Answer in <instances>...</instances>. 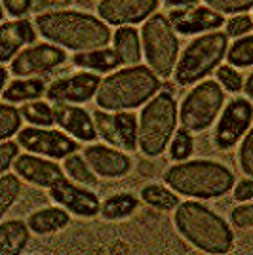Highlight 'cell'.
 Returning a JSON list of instances; mask_svg holds the SVG:
<instances>
[{
    "label": "cell",
    "mask_w": 253,
    "mask_h": 255,
    "mask_svg": "<svg viewBox=\"0 0 253 255\" xmlns=\"http://www.w3.org/2000/svg\"><path fill=\"white\" fill-rule=\"evenodd\" d=\"M34 25L46 40L73 52H88L111 42L107 21L78 10L46 11L36 15Z\"/></svg>",
    "instance_id": "1"
},
{
    "label": "cell",
    "mask_w": 253,
    "mask_h": 255,
    "mask_svg": "<svg viewBox=\"0 0 253 255\" xmlns=\"http://www.w3.org/2000/svg\"><path fill=\"white\" fill-rule=\"evenodd\" d=\"M164 181L177 194L194 200H213L234 189V171L219 160H185L169 166Z\"/></svg>",
    "instance_id": "2"
},
{
    "label": "cell",
    "mask_w": 253,
    "mask_h": 255,
    "mask_svg": "<svg viewBox=\"0 0 253 255\" xmlns=\"http://www.w3.org/2000/svg\"><path fill=\"white\" fill-rule=\"evenodd\" d=\"M173 223L177 233L206 254H229L234 250V233L231 225L210 206L189 200L177 206Z\"/></svg>",
    "instance_id": "3"
},
{
    "label": "cell",
    "mask_w": 253,
    "mask_h": 255,
    "mask_svg": "<svg viewBox=\"0 0 253 255\" xmlns=\"http://www.w3.org/2000/svg\"><path fill=\"white\" fill-rule=\"evenodd\" d=\"M160 86V76L148 65H126L103 78L95 97L99 109L111 113L133 111L156 96Z\"/></svg>",
    "instance_id": "4"
},
{
    "label": "cell",
    "mask_w": 253,
    "mask_h": 255,
    "mask_svg": "<svg viewBox=\"0 0 253 255\" xmlns=\"http://www.w3.org/2000/svg\"><path fill=\"white\" fill-rule=\"evenodd\" d=\"M179 120L177 101L171 92H158L139 115V150L156 158L169 147Z\"/></svg>",
    "instance_id": "5"
},
{
    "label": "cell",
    "mask_w": 253,
    "mask_h": 255,
    "mask_svg": "<svg viewBox=\"0 0 253 255\" xmlns=\"http://www.w3.org/2000/svg\"><path fill=\"white\" fill-rule=\"evenodd\" d=\"M229 52V34L221 31H210L196 36L187 44L175 65V82L179 86H192L213 73L221 65Z\"/></svg>",
    "instance_id": "6"
},
{
    "label": "cell",
    "mask_w": 253,
    "mask_h": 255,
    "mask_svg": "<svg viewBox=\"0 0 253 255\" xmlns=\"http://www.w3.org/2000/svg\"><path fill=\"white\" fill-rule=\"evenodd\" d=\"M143 55L147 65L160 76L168 78L179 61V38L177 31L164 13H152L141 29Z\"/></svg>",
    "instance_id": "7"
},
{
    "label": "cell",
    "mask_w": 253,
    "mask_h": 255,
    "mask_svg": "<svg viewBox=\"0 0 253 255\" xmlns=\"http://www.w3.org/2000/svg\"><path fill=\"white\" fill-rule=\"evenodd\" d=\"M225 105V88L215 80H204L185 96L179 109V122L192 133H202L219 118Z\"/></svg>",
    "instance_id": "8"
},
{
    "label": "cell",
    "mask_w": 253,
    "mask_h": 255,
    "mask_svg": "<svg viewBox=\"0 0 253 255\" xmlns=\"http://www.w3.org/2000/svg\"><path fill=\"white\" fill-rule=\"evenodd\" d=\"M253 124V105L252 99L234 97L229 105L223 109L217 126L213 129V143L221 150H231L236 147L244 135L250 131Z\"/></svg>",
    "instance_id": "9"
},
{
    "label": "cell",
    "mask_w": 253,
    "mask_h": 255,
    "mask_svg": "<svg viewBox=\"0 0 253 255\" xmlns=\"http://www.w3.org/2000/svg\"><path fill=\"white\" fill-rule=\"evenodd\" d=\"M17 143L32 154H40V156L55 160L67 158L78 150L76 137H71L63 131L52 129V128L46 129L42 126H29L25 129H19Z\"/></svg>",
    "instance_id": "10"
},
{
    "label": "cell",
    "mask_w": 253,
    "mask_h": 255,
    "mask_svg": "<svg viewBox=\"0 0 253 255\" xmlns=\"http://www.w3.org/2000/svg\"><path fill=\"white\" fill-rule=\"evenodd\" d=\"M67 53L57 44H31L10 61L13 76H40L65 63Z\"/></svg>",
    "instance_id": "11"
},
{
    "label": "cell",
    "mask_w": 253,
    "mask_h": 255,
    "mask_svg": "<svg viewBox=\"0 0 253 255\" xmlns=\"http://www.w3.org/2000/svg\"><path fill=\"white\" fill-rule=\"evenodd\" d=\"M50 196L78 217H95L97 213H101V202L97 194L92 192L90 187H84L69 177L59 179L53 187H50Z\"/></svg>",
    "instance_id": "12"
},
{
    "label": "cell",
    "mask_w": 253,
    "mask_h": 255,
    "mask_svg": "<svg viewBox=\"0 0 253 255\" xmlns=\"http://www.w3.org/2000/svg\"><path fill=\"white\" fill-rule=\"evenodd\" d=\"M101 78L95 73H76L63 78H57L48 86L46 97L53 103H86L97 96Z\"/></svg>",
    "instance_id": "13"
},
{
    "label": "cell",
    "mask_w": 253,
    "mask_h": 255,
    "mask_svg": "<svg viewBox=\"0 0 253 255\" xmlns=\"http://www.w3.org/2000/svg\"><path fill=\"white\" fill-rule=\"evenodd\" d=\"M168 17L179 34H202V32L217 31L227 23L221 11L213 10L210 6H196V4L173 8L169 10Z\"/></svg>",
    "instance_id": "14"
},
{
    "label": "cell",
    "mask_w": 253,
    "mask_h": 255,
    "mask_svg": "<svg viewBox=\"0 0 253 255\" xmlns=\"http://www.w3.org/2000/svg\"><path fill=\"white\" fill-rule=\"evenodd\" d=\"M158 10V0H101L97 4L99 17L109 25H135L147 21Z\"/></svg>",
    "instance_id": "15"
},
{
    "label": "cell",
    "mask_w": 253,
    "mask_h": 255,
    "mask_svg": "<svg viewBox=\"0 0 253 255\" xmlns=\"http://www.w3.org/2000/svg\"><path fill=\"white\" fill-rule=\"evenodd\" d=\"M53 117L55 124H59L61 129L78 141L92 143L99 137L94 117H90V113L76 103H53Z\"/></svg>",
    "instance_id": "16"
},
{
    "label": "cell",
    "mask_w": 253,
    "mask_h": 255,
    "mask_svg": "<svg viewBox=\"0 0 253 255\" xmlns=\"http://www.w3.org/2000/svg\"><path fill=\"white\" fill-rule=\"evenodd\" d=\"M84 156L99 177L118 179L131 171V158L113 145H90L84 149Z\"/></svg>",
    "instance_id": "17"
},
{
    "label": "cell",
    "mask_w": 253,
    "mask_h": 255,
    "mask_svg": "<svg viewBox=\"0 0 253 255\" xmlns=\"http://www.w3.org/2000/svg\"><path fill=\"white\" fill-rule=\"evenodd\" d=\"M13 170L21 179L36 187H42V189H50L65 177L61 166L48 160V156L40 158V156H34L32 152L17 156V160L13 162Z\"/></svg>",
    "instance_id": "18"
},
{
    "label": "cell",
    "mask_w": 253,
    "mask_h": 255,
    "mask_svg": "<svg viewBox=\"0 0 253 255\" xmlns=\"http://www.w3.org/2000/svg\"><path fill=\"white\" fill-rule=\"evenodd\" d=\"M36 25H32L29 19H13L6 21L0 31V57L4 63L11 61L17 53L21 52L23 46L32 44L36 40Z\"/></svg>",
    "instance_id": "19"
},
{
    "label": "cell",
    "mask_w": 253,
    "mask_h": 255,
    "mask_svg": "<svg viewBox=\"0 0 253 255\" xmlns=\"http://www.w3.org/2000/svg\"><path fill=\"white\" fill-rule=\"evenodd\" d=\"M48 92L46 82L36 78V76H19L13 78L11 82L4 86L2 97L8 103H27V101H34L40 99Z\"/></svg>",
    "instance_id": "20"
},
{
    "label": "cell",
    "mask_w": 253,
    "mask_h": 255,
    "mask_svg": "<svg viewBox=\"0 0 253 255\" xmlns=\"http://www.w3.org/2000/svg\"><path fill=\"white\" fill-rule=\"evenodd\" d=\"M73 63L82 69H92L97 73H107V71H115L122 65V59L115 48H94L88 52H76L73 57Z\"/></svg>",
    "instance_id": "21"
},
{
    "label": "cell",
    "mask_w": 253,
    "mask_h": 255,
    "mask_svg": "<svg viewBox=\"0 0 253 255\" xmlns=\"http://www.w3.org/2000/svg\"><path fill=\"white\" fill-rule=\"evenodd\" d=\"M113 42H115V50L122 59V65H137L141 61L143 40H141L137 29H133L129 25L118 27L113 34Z\"/></svg>",
    "instance_id": "22"
},
{
    "label": "cell",
    "mask_w": 253,
    "mask_h": 255,
    "mask_svg": "<svg viewBox=\"0 0 253 255\" xmlns=\"http://www.w3.org/2000/svg\"><path fill=\"white\" fill-rule=\"evenodd\" d=\"M27 223L31 227L32 233L36 234H52L57 231H63L71 223L69 210L61 208H44L29 215Z\"/></svg>",
    "instance_id": "23"
},
{
    "label": "cell",
    "mask_w": 253,
    "mask_h": 255,
    "mask_svg": "<svg viewBox=\"0 0 253 255\" xmlns=\"http://www.w3.org/2000/svg\"><path fill=\"white\" fill-rule=\"evenodd\" d=\"M29 238H31V227L21 219L4 221L0 227V250L4 255L21 254L29 244Z\"/></svg>",
    "instance_id": "24"
},
{
    "label": "cell",
    "mask_w": 253,
    "mask_h": 255,
    "mask_svg": "<svg viewBox=\"0 0 253 255\" xmlns=\"http://www.w3.org/2000/svg\"><path fill=\"white\" fill-rule=\"evenodd\" d=\"M139 198L133 192H116L107 196L101 202V215L111 221H118V219H126L129 215L137 212Z\"/></svg>",
    "instance_id": "25"
},
{
    "label": "cell",
    "mask_w": 253,
    "mask_h": 255,
    "mask_svg": "<svg viewBox=\"0 0 253 255\" xmlns=\"http://www.w3.org/2000/svg\"><path fill=\"white\" fill-rule=\"evenodd\" d=\"M141 200L160 212H169L179 206V196L169 185L160 183H148L141 189Z\"/></svg>",
    "instance_id": "26"
},
{
    "label": "cell",
    "mask_w": 253,
    "mask_h": 255,
    "mask_svg": "<svg viewBox=\"0 0 253 255\" xmlns=\"http://www.w3.org/2000/svg\"><path fill=\"white\" fill-rule=\"evenodd\" d=\"M115 128L118 147L126 150H135L139 145V124L137 117L129 111H118L115 115Z\"/></svg>",
    "instance_id": "27"
},
{
    "label": "cell",
    "mask_w": 253,
    "mask_h": 255,
    "mask_svg": "<svg viewBox=\"0 0 253 255\" xmlns=\"http://www.w3.org/2000/svg\"><path fill=\"white\" fill-rule=\"evenodd\" d=\"M63 170L73 181L84 185V187H90V189L97 187V183H99L97 173H95V170L90 166V162L86 160L84 154L80 156L78 152H74L71 156H67L63 164Z\"/></svg>",
    "instance_id": "28"
},
{
    "label": "cell",
    "mask_w": 253,
    "mask_h": 255,
    "mask_svg": "<svg viewBox=\"0 0 253 255\" xmlns=\"http://www.w3.org/2000/svg\"><path fill=\"white\" fill-rule=\"evenodd\" d=\"M227 57H229V63L238 69L253 67V34H246L234 40L227 52Z\"/></svg>",
    "instance_id": "29"
},
{
    "label": "cell",
    "mask_w": 253,
    "mask_h": 255,
    "mask_svg": "<svg viewBox=\"0 0 253 255\" xmlns=\"http://www.w3.org/2000/svg\"><path fill=\"white\" fill-rule=\"evenodd\" d=\"M21 115L31 126L50 128L53 122H55L53 107H50L46 101H31V103L27 101V103L21 107Z\"/></svg>",
    "instance_id": "30"
},
{
    "label": "cell",
    "mask_w": 253,
    "mask_h": 255,
    "mask_svg": "<svg viewBox=\"0 0 253 255\" xmlns=\"http://www.w3.org/2000/svg\"><path fill=\"white\" fill-rule=\"evenodd\" d=\"M194 152V137L192 131H189L187 128L175 129L173 137L169 141V156L175 162H185L189 160Z\"/></svg>",
    "instance_id": "31"
},
{
    "label": "cell",
    "mask_w": 253,
    "mask_h": 255,
    "mask_svg": "<svg viewBox=\"0 0 253 255\" xmlns=\"http://www.w3.org/2000/svg\"><path fill=\"white\" fill-rule=\"evenodd\" d=\"M21 192V181L17 173H2V181H0V196H2V215L10 212L11 204L17 200Z\"/></svg>",
    "instance_id": "32"
},
{
    "label": "cell",
    "mask_w": 253,
    "mask_h": 255,
    "mask_svg": "<svg viewBox=\"0 0 253 255\" xmlns=\"http://www.w3.org/2000/svg\"><path fill=\"white\" fill-rule=\"evenodd\" d=\"M0 115H2V118H0V122H2L0 137H2V141L4 139H11L15 133H19V128H21V120H23V115L19 109H15L8 101H4Z\"/></svg>",
    "instance_id": "33"
},
{
    "label": "cell",
    "mask_w": 253,
    "mask_h": 255,
    "mask_svg": "<svg viewBox=\"0 0 253 255\" xmlns=\"http://www.w3.org/2000/svg\"><path fill=\"white\" fill-rule=\"evenodd\" d=\"M95 128H97V133L99 137L107 141L109 145L118 147V137H116V128H115V115H111V111L105 109H99L94 113Z\"/></svg>",
    "instance_id": "34"
},
{
    "label": "cell",
    "mask_w": 253,
    "mask_h": 255,
    "mask_svg": "<svg viewBox=\"0 0 253 255\" xmlns=\"http://www.w3.org/2000/svg\"><path fill=\"white\" fill-rule=\"evenodd\" d=\"M217 82L231 94H238L244 90V76L234 65H219L217 67Z\"/></svg>",
    "instance_id": "35"
},
{
    "label": "cell",
    "mask_w": 253,
    "mask_h": 255,
    "mask_svg": "<svg viewBox=\"0 0 253 255\" xmlns=\"http://www.w3.org/2000/svg\"><path fill=\"white\" fill-rule=\"evenodd\" d=\"M253 31V17L248 15L246 11L242 13H234L229 21L225 23V32L229 36H234V38H240V36H246Z\"/></svg>",
    "instance_id": "36"
},
{
    "label": "cell",
    "mask_w": 253,
    "mask_h": 255,
    "mask_svg": "<svg viewBox=\"0 0 253 255\" xmlns=\"http://www.w3.org/2000/svg\"><path fill=\"white\" fill-rule=\"evenodd\" d=\"M238 164L240 170L248 175L253 177V126L250 128V131L244 135L240 141V150H238Z\"/></svg>",
    "instance_id": "37"
},
{
    "label": "cell",
    "mask_w": 253,
    "mask_h": 255,
    "mask_svg": "<svg viewBox=\"0 0 253 255\" xmlns=\"http://www.w3.org/2000/svg\"><path fill=\"white\" fill-rule=\"evenodd\" d=\"M231 223L240 231L253 229V202H240L231 212Z\"/></svg>",
    "instance_id": "38"
},
{
    "label": "cell",
    "mask_w": 253,
    "mask_h": 255,
    "mask_svg": "<svg viewBox=\"0 0 253 255\" xmlns=\"http://www.w3.org/2000/svg\"><path fill=\"white\" fill-rule=\"evenodd\" d=\"M210 8L221 11V13H242L253 8V0H204Z\"/></svg>",
    "instance_id": "39"
},
{
    "label": "cell",
    "mask_w": 253,
    "mask_h": 255,
    "mask_svg": "<svg viewBox=\"0 0 253 255\" xmlns=\"http://www.w3.org/2000/svg\"><path fill=\"white\" fill-rule=\"evenodd\" d=\"M19 143H15V141H10V139H4L2 141V145H0V170L2 173H6V171L10 170L11 166H13V162L17 160L19 156Z\"/></svg>",
    "instance_id": "40"
},
{
    "label": "cell",
    "mask_w": 253,
    "mask_h": 255,
    "mask_svg": "<svg viewBox=\"0 0 253 255\" xmlns=\"http://www.w3.org/2000/svg\"><path fill=\"white\" fill-rule=\"evenodd\" d=\"M2 4L11 17H23L32 8V0H2Z\"/></svg>",
    "instance_id": "41"
},
{
    "label": "cell",
    "mask_w": 253,
    "mask_h": 255,
    "mask_svg": "<svg viewBox=\"0 0 253 255\" xmlns=\"http://www.w3.org/2000/svg\"><path fill=\"white\" fill-rule=\"evenodd\" d=\"M234 200L236 202H252L253 200V177L242 179L234 185Z\"/></svg>",
    "instance_id": "42"
},
{
    "label": "cell",
    "mask_w": 253,
    "mask_h": 255,
    "mask_svg": "<svg viewBox=\"0 0 253 255\" xmlns=\"http://www.w3.org/2000/svg\"><path fill=\"white\" fill-rule=\"evenodd\" d=\"M166 4H169L171 8H181V6H192L196 4L198 0H164Z\"/></svg>",
    "instance_id": "43"
},
{
    "label": "cell",
    "mask_w": 253,
    "mask_h": 255,
    "mask_svg": "<svg viewBox=\"0 0 253 255\" xmlns=\"http://www.w3.org/2000/svg\"><path fill=\"white\" fill-rule=\"evenodd\" d=\"M244 92H246L248 99H252L253 101V73L246 78V82H244Z\"/></svg>",
    "instance_id": "44"
}]
</instances>
